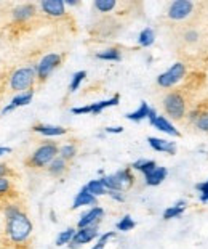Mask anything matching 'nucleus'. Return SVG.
Masks as SVG:
<instances>
[{
	"label": "nucleus",
	"mask_w": 208,
	"mask_h": 249,
	"mask_svg": "<svg viewBox=\"0 0 208 249\" xmlns=\"http://www.w3.org/2000/svg\"><path fill=\"white\" fill-rule=\"evenodd\" d=\"M157 111L156 109H154V108H151V111H149V116H147V119H149V124H152L154 123V121H156L157 119Z\"/></svg>",
	"instance_id": "obj_42"
},
{
	"label": "nucleus",
	"mask_w": 208,
	"mask_h": 249,
	"mask_svg": "<svg viewBox=\"0 0 208 249\" xmlns=\"http://www.w3.org/2000/svg\"><path fill=\"white\" fill-rule=\"evenodd\" d=\"M5 153H12V148H8V146H0V156L5 155Z\"/></svg>",
	"instance_id": "obj_43"
},
{
	"label": "nucleus",
	"mask_w": 208,
	"mask_h": 249,
	"mask_svg": "<svg viewBox=\"0 0 208 249\" xmlns=\"http://www.w3.org/2000/svg\"><path fill=\"white\" fill-rule=\"evenodd\" d=\"M85 77H87V72H85V71H77L76 74H74L72 79H71V84H69V92H71V93L77 92L80 84L83 82Z\"/></svg>",
	"instance_id": "obj_34"
},
{
	"label": "nucleus",
	"mask_w": 208,
	"mask_h": 249,
	"mask_svg": "<svg viewBox=\"0 0 208 249\" xmlns=\"http://www.w3.org/2000/svg\"><path fill=\"white\" fill-rule=\"evenodd\" d=\"M99 180L103 182L104 188L108 190V193L109 192H124V190H122L120 182L115 177V174H112V176H104V177H101Z\"/></svg>",
	"instance_id": "obj_27"
},
{
	"label": "nucleus",
	"mask_w": 208,
	"mask_h": 249,
	"mask_svg": "<svg viewBox=\"0 0 208 249\" xmlns=\"http://www.w3.org/2000/svg\"><path fill=\"white\" fill-rule=\"evenodd\" d=\"M13 19L16 23H26V21L32 19L37 15V5L34 3H23V5H18L13 12Z\"/></svg>",
	"instance_id": "obj_12"
},
{
	"label": "nucleus",
	"mask_w": 208,
	"mask_h": 249,
	"mask_svg": "<svg viewBox=\"0 0 208 249\" xmlns=\"http://www.w3.org/2000/svg\"><path fill=\"white\" fill-rule=\"evenodd\" d=\"M115 177L120 182L124 192L128 188H131L133 183H135V176H133V172H131V167H125V169H122V171L115 172Z\"/></svg>",
	"instance_id": "obj_21"
},
{
	"label": "nucleus",
	"mask_w": 208,
	"mask_h": 249,
	"mask_svg": "<svg viewBox=\"0 0 208 249\" xmlns=\"http://www.w3.org/2000/svg\"><path fill=\"white\" fill-rule=\"evenodd\" d=\"M162 108L167 118L183 121L188 116V98L183 90H170L162 100Z\"/></svg>",
	"instance_id": "obj_2"
},
{
	"label": "nucleus",
	"mask_w": 208,
	"mask_h": 249,
	"mask_svg": "<svg viewBox=\"0 0 208 249\" xmlns=\"http://www.w3.org/2000/svg\"><path fill=\"white\" fill-rule=\"evenodd\" d=\"M188 119L194 124L197 129L208 134V108H195L188 111Z\"/></svg>",
	"instance_id": "obj_11"
},
{
	"label": "nucleus",
	"mask_w": 208,
	"mask_h": 249,
	"mask_svg": "<svg viewBox=\"0 0 208 249\" xmlns=\"http://www.w3.org/2000/svg\"><path fill=\"white\" fill-rule=\"evenodd\" d=\"M76 229H66V230H63L60 231V235L56 236V241H55V245L60 248V246H69L71 245V241H72V238L74 235H76Z\"/></svg>",
	"instance_id": "obj_29"
},
{
	"label": "nucleus",
	"mask_w": 208,
	"mask_h": 249,
	"mask_svg": "<svg viewBox=\"0 0 208 249\" xmlns=\"http://www.w3.org/2000/svg\"><path fill=\"white\" fill-rule=\"evenodd\" d=\"M92 249H93V248H92Z\"/></svg>",
	"instance_id": "obj_45"
},
{
	"label": "nucleus",
	"mask_w": 208,
	"mask_h": 249,
	"mask_svg": "<svg viewBox=\"0 0 208 249\" xmlns=\"http://www.w3.org/2000/svg\"><path fill=\"white\" fill-rule=\"evenodd\" d=\"M66 5H71V7H74V5H79V2H76V0H67V2H64Z\"/></svg>",
	"instance_id": "obj_44"
},
{
	"label": "nucleus",
	"mask_w": 208,
	"mask_h": 249,
	"mask_svg": "<svg viewBox=\"0 0 208 249\" xmlns=\"http://www.w3.org/2000/svg\"><path fill=\"white\" fill-rule=\"evenodd\" d=\"M119 103H120V97H119V95H114L112 98L103 100V102L92 103V105H90V107H92V114H99V113H103V111H104L106 108L117 107Z\"/></svg>",
	"instance_id": "obj_22"
},
{
	"label": "nucleus",
	"mask_w": 208,
	"mask_h": 249,
	"mask_svg": "<svg viewBox=\"0 0 208 249\" xmlns=\"http://www.w3.org/2000/svg\"><path fill=\"white\" fill-rule=\"evenodd\" d=\"M39 7L50 18L66 17V3L63 0H44V2L39 3Z\"/></svg>",
	"instance_id": "obj_10"
},
{
	"label": "nucleus",
	"mask_w": 208,
	"mask_h": 249,
	"mask_svg": "<svg viewBox=\"0 0 208 249\" xmlns=\"http://www.w3.org/2000/svg\"><path fill=\"white\" fill-rule=\"evenodd\" d=\"M63 63V55L61 53H48L42 60L37 63V82L42 84L45 82L48 77L51 76V72L56 70Z\"/></svg>",
	"instance_id": "obj_6"
},
{
	"label": "nucleus",
	"mask_w": 208,
	"mask_h": 249,
	"mask_svg": "<svg viewBox=\"0 0 208 249\" xmlns=\"http://www.w3.org/2000/svg\"><path fill=\"white\" fill-rule=\"evenodd\" d=\"M167 176H168V169L157 166L151 174L144 176V182H146L147 187H157V185H160L165 178H167Z\"/></svg>",
	"instance_id": "obj_18"
},
{
	"label": "nucleus",
	"mask_w": 208,
	"mask_h": 249,
	"mask_svg": "<svg viewBox=\"0 0 208 249\" xmlns=\"http://www.w3.org/2000/svg\"><path fill=\"white\" fill-rule=\"evenodd\" d=\"M152 127H156L157 130L160 132H163V134H167V135H172V137H181V132L176 129L175 124L170 121L167 116H162V114H159L157 116V119L154 121V123L151 124Z\"/></svg>",
	"instance_id": "obj_14"
},
{
	"label": "nucleus",
	"mask_w": 208,
	"mask_h": 249,
	"mask_svg": "<svg viewBox=\"0 0 208 249\" xmlns=\"http://www.w3.org/2000/svg\"><path fill=\"white\" fill-rule=\"evenodd\" d=\"M154 42H156V33H154L152 28H144L138 36V44H140V47H144V49L151 47Z\"/></svg>",
	"instance_id": "obj_25"
},
{
	"label": "nucleus",
	"mask_w": 208,
	"mask_h": 249,
	"mask_svg": "<svg viewBox=\"0 0 208 249\" xmlns=\"http://www.w3.org/2000/svg\"><path fill=\"white\" fill-rule=\"evenodd\" d=\"M149 146L152 148L154 151L159 153H167V155H175L176 153V143L165 140V139H157V137H149L147 139Z\"/></svg>",
	"instance_id": "obj_13"
},
{
	"label": "nucleus",
	"mask_w": 208,
	"mask_h": 249,
	"mask_svg": "<svg viewBox=\"0 0 208 249\" xmlns=\"http://www.w3.org/2000/svg\"><path fill=\"white\" fill-rule=\"evenodd\" d=\"M10 193L13 192V182L8 177H0V199H5Z\"/></svg>",
	"instance_id": "obj_32"
},
{
	"label": "nucleus",
	"mask_w": 208,
	"mask_h": 249,
	"mask_svg": "<svg viewBox=\"0 0 208 249\" xmlns=\"http://www.w3.org/2000/svg\"><path fill=\"white\" fill-rule=\"evenodd\" d=\"M72 114H92V107L87 105V107H79V108H72Z\"/></svg>",
	"instance_id": "obj_39"
},
{
	"label": "nucleus",
	"mask_w": 208,
	"mask_h": 249,
	"mask_svg": "<svg viewBox=\"0 0 208 249\" xmlns=\"http://www.w3.org/2000/svg\"><path fill=\"white\" fill-rule=\"evenodd\" d=\"M195 190L199 192L200 203H204V204L208 203V180H205V182H202V183H197Z\"/></svg>",
	"instance_id": "obj_36"
},
{
	"label": "nucleus",
	"mask_w": 208,
	"mask_h": 249,
	"mask_svg": "<svg viewBox=\"0 0 208 249\" xmlns=\"http://www.w3.org/2000/svg\"><path fill=\"white\" fill-rule=\"evenodd\" d=\"M87 188L93 196H96V198H98V196H103V195H108V190L104 188V185L99 178L90 180V182L87 183Z\"/></svg>",
	"instance_id": "obj_30"
},
{
	"label": "nucleus",
	"mask_w": 208,
	"mask_h": 249,
	"mask_svg": "<svg viewBox=\"0 0 208 249\" xmlns=\"http://www.w3.org/2000/svg\"><path fill=\"white\" fill-rule=\"evenodd\" d=\"M98 60H104V61H120L122 60V52L117 47H109L106 50H101L95 55Z\"/></svg>",
	"instance_id": "obj_24"
},
{
	"label": "nucleus",
	"mask_w": 208,
	"mask_h": 249,
	"mask_svg": "<svg viewBox=\"0 0 208 249\" xmlns=\"http://www.w3.org/2000/svg\"><path fill=\"white\" fill-rule=\"evenodd\" d=\"M67 169H69V162L66 160H63V158L58 156L56 160L47 167V171H48V174H50V176L58 178V177H63L64 174L67 172Z\"/></svg>",
	"instance_id": "obj_20"
},
{
	"label": "nucleus",
	"mask_w": 208,
	"mask_h": 249,
	"mask_svg": "<svg viewBox=\"0 0 208 249\" xmlns=\"http://www.w3.org/2000/svg\"><path fill=\"white\" fill-rule=\"evenodd\" d=\"M117 7L115 0H96L95 2V8L101 13H111L114 12Z\"/></svg>",
	"instance_id": "obj_31"
},
{
	"label": "nucleus",
	"mask_w": 208,
	"mask_h": 249,
	"mask_svg": "<svg viewBox=\"0 0 208 249\" xmlns=\"http://www.w3.org/2000/svg\"><path fill=\"white\" fill-rule=\"evenodd\" d=\"M77 151H79V148L76 143H72V142L66 143V145L60 146V158H63V160H66L69 162L77 156Z\"/></svg>",
	"instance_id": "obj_28"
},
{
	"label": "nucleus",
	"mask_w": 208,
	"mask_h": 249,
	"mask_svg": "<svg viewBox=\"0 0 208 249\" xmlns=\"http://www.w3.org/2000/svg\"><path fill=\"white\" fill-rule=\"evenodd\" d=\"M186 74H188V66L184 63H175L168 68L167 71L162 72L157 77V86L162 89H172L175 86H178L181 81H184Z\"/></svg>",
	"instance_id": "obj_5"
},
{
	"label": "nucleus",
	"mask_w": 208,
	"mask_h": 249,
	"mask_svg": "<svg viewBox=\"0 0 208 249\" xmlns=\"http://www.w3.org/2000/svg\"><path fill=\"white\" fill-rule=\"evenodd\" d=\"M186 208H188V201L186 199H179L176 201V203L173 206H170V208H167L163 211V220H173V219H178V217H181L184 214Z\"/></svg>",
	"instance_id": "obj_19"
},
{
	"label": "nucleus",
	"mask_w": 208,
	"mask_h": 249,
	"mask_svg": "<svg viewBox=\"0 0 208 249\" xmlns=\"http://www.w3.org/2000/svg\"><path fill=\"white\" fill-rule=\"evenodd\" d=\"M157 167L156 161H151V160H140L136 162L131 164V169H135V171H140L144 176H147V174H151L154 169Z\"/></svg>",
	"instance_id": "obj_26"
},
{
	"label": "nucleus",
	"mask_w": 208,
	"mask_h": 249,
	"mask_svg": "<svg viewBox=\"0 0 208 249\" xmlns=\"http://www.w3.org/2000/svg\"><path fill=\"white\" fill-rule=\"evenodd\" d=\"M108 195H109L114 201H117V203H124V201H125V195H124V192H109Z\"/></svg>",
	"instance_id": "obj_40"
},
{
	"label": "nucleus",
	"mask_w": 208,
	"mask_h": 249,
	"mask_svg": "<svg viewBox=\"0 0 208 249\" xmlns=\"http://www.w3.org/2000/svg\"><path fill=\"white\" fill-rule=\"evenodd\" d=\"M96 201H98V198L90 193L88 188H87V185H85V187L80 188V192L76 195V198H74L72 209L83 208V206H96Z\"/></svg>",
	"instance_id": "obj_15"
},
{
	"label": "nucleus",
	"mask_w": 208,
	"mask_h": 249,
	"mask_svg": "<svg viewBox=\"0 0 208 249\" xmlns=\"http://www.w3.org/2000/svg\"><path fill=\"white\" fill-rule=\"evenodd\" d=\"M37 84V66H21L10 74L8 89L10 92L24 93L34 89Z\"/></svg>",
	"instance_id": "obj_4"
},
{
	"label": "nucleus",
	"mask_w": 208,
	"mask_h": 249,
	"mask_svg": "<svg viewBox=\"0 0 208 249\" xmlns=\"http://www.w3.org/2000/svg\"><path fill=\"white\" fill-rule=\"evenodd\" d=\"M58 156H60V146L55 142H44L32 151V155L24 162L31 169H45Z\"/></svg>",
	"instance_id": "obj_3"
},
{
	"label": "nucleus",
	"mask_w": 208,
	"mask_h": 249,
	"mask_svg": "<svg viewBox=\"0 0 208 249\" xmlns=\"http://www.w3.org/2000/svg\"><path fill=\"white\" fill-rule=\"evenodd\" d=\"M194 13V3L191 0H176L170 3L167 10V17L172 21H183Z\"/></svg>",
	"instance_id": "obj_7"
},
{
	"label": "nucleus",
	"mask_w": 208,
	"mask_h": 249,
	"mask_svg": "<svg viewBox=\"0 0 208 249\" xmlns=\"http://www.w3.org/2000/svg\"><path fill=\"white\" fill-rule=\"evenodd\" d=\"M34 98V90H29V92H24V93H18L16 97L12 100V103H8L7 107L2 109V114H7L10 111H13L16 108H21V107H26L29 105Z\"/></svg>",
	"instance_id": "obj_17"
},
{
	"label": "nucleus",
	"mask_w": 208,
	"mask_h": 249,
	"mask_svg": "<svg viewBox=\"0 0 208 249\" xmlns=\"http://www.w3.org/2000/svg\"><path fill=\"white\" fill-rule=\"evenodd\" d=\"M32 132L40 134L44 137H61L67 134V129L61 125H51V124H35L32 125Z\"/></svg>",
	"instance_id": "obj_16"
},
{
	"label": "nucleus",
	"mask_w": 208,
	"mask_h": 249,
	"mask_svg": "<svg viewBox=\"0 0 208 249\" xmlns=\"http://www.w3.org/2000/svg\"><path fill=\"white\" fill-rule=\"evenodd\" d=\"M15 176V172L12 171V167L5 162H0V177H8L12 178Z\"/></svg>",
	"instance_id": "obj_38"
},
{
	"label": "nucleus",
	"mask_w": 208,
	"mask_h": 249,
	"mask_svg": "<svg viewBox=\"0 0 208 249\" xmlns=\"http://www.w3.org/2000/svg\"><path fill=\"white\" fill-rule=\"evenodd\" d=\"M106 134H122L124 132V127L120 125H115V127H106Z\"/></svg>",
	"instance_id": "obj_41"
},
{
	"label": "nucleus",
	"mask_w": 208,
	"mask_h": 249,
	"mask_svg": "<svg viewBox=\"0 0 208 249\" xmlns=\"http://www.w3.org/2000/svg\"><path fill=\"white\" fill-rule=\"evenodd\" d=\"M114 236H115V231H108V233H104V235H99L98 241H96L93 249H104V246L108 245V241L112 240Z\"/></svg>",
	"instance_id": "obj_37"
},
{
	"label": "nucleus",
	"mask_w": 208,
	"mask_h": 249,
	"mask_svg": "<svg viewBox=\"0 0 208 249\" xmlns=\"http://www.w3.org/2000/svg\"><path fill=\"white\" fill-rule=\"evenodd\" d=\"M117 230L119 231H130V230H133L136 227V222L131 219V215H124L122 219L117 222Z\"/></svg>",
	"instance_id": "obj_33"
},
{
	"label": "nucleus",
	"mask_w": 208,
	"mask_h": 249,
	"mask_svg": "<svg viewBox=\"0 0 208 249\" xmlns=\"http://www.w3.org/2000/svg\"><path fill=\"white\" fill-rule=\"evenodd\" d=\"M5 235L16 246L26 245L32 235V222L18 203L5 206Z\"/></svg>",
	"instance_id": "obj_1"
},
{
	"label": "nucleus",
	"mask_w": 208,
	"mask_h": 249,
	"mask_svg": "<svg viewBox=\"0 0 208 249\" xmlns=\"http://www.w3.org/2000/svg\"><path fill=\"white\" fill-rule=\"evenodd\" d=\"M149 111H151V107H149V105H147L146 102H141L140 108L135 109L133 113L125 114V118H127L128 121H133V123H141L143 119H147Z\"/></svg>",
	"instance_id": "obj_23"
},
{
	"label": "nucleus",
	"mask_w": 208,
	"mask_h": 249,
	"mask_svg": "<svg viewBox=\"0 0 208 249\" xmlns=\"http://www.w3.org/2000/svg\"><path fill=\"white\" fill-rule=\"evenodd\" d=\"M183 39H184V42H186L188 45L197 44V42L200 40V33H199L197 29H188V31L184 33Z\"/></svg>",
	"instance_id": "obj_35"
},
{
	"label": "nucleus",
	"mask_w": 208,
	"mask_h": 249,
	"mask_svg": "<svg viewBox=\"0 0 208 249\" xmlns=\"http://www.w3.org/2000/svg\"><path fill=\"white\" fill-rule=\"evenodd\" d=\"M103 217H104V209L99 208V206H93V208H90L88 211H85V213L80 215V219L77 222V229L99 225Z\"/></svg>",
	"instance_id": "obj_9"
},
{
	"label": "nucleus",
	"mask_w": 208,
	"mask_h": 249,
	"mask_svg": "<svg viewBox=\"0 0 208 249\" xmlns=\"http://www.w3.org/2000/svg\"><path fill=\"white\" fill-rule=\"evenodd\" d=\"M96 238H99V231H98V225L93 227H85V229H77L76 235H74L71 245L69 248L71 249H77L83 245H88V243L95 241Z\"/></svg>",
	"instance_id": "obj_8"
}]
</instances>
